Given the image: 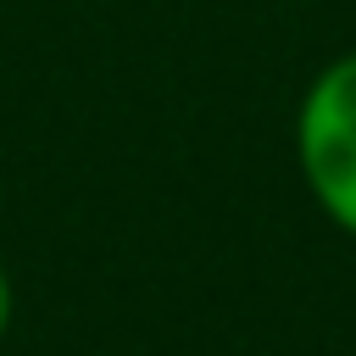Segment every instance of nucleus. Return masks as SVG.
Listing matches in <instances>:
<instances>
[{"label":"nucleus","instance_id":"obj_2","mask_svg":"<svg viewBox=\"0 0 356 356\" xmlns=\"http://www.w3.org/2000/svg\"><path fill=\"white\" fill-rule=\"evenodd\" d=\"M11 323H17V284H11V273L0 267V345H6Z\"/></svg>","mask_w":356,"mask_h":356},{"label":"nucleus","instance_id":"obj_1","mask_svg":"<svg viewBox=\"0 0 356 356\" xmlns=\"http://www.w3.org/2000/svg\"><path fill=\"white\" fill-rule=\"evenodd\" d=\"M289 139L312 206L356 239V50H339L306 78Z\"/></svg>","mask_w":356,"mask_h":356}]
</instances>
